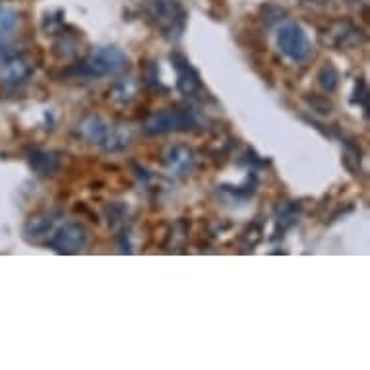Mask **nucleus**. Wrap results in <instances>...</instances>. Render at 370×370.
I'll return each mask as SVG.
<instances>
[{
  "label": "nucleus",
  "instance_id": "nucleus-22",
  "mask_svg": "<svg viewBox=\"0 0 370 370\" xmlns=\"http://www.w3.org/2000/svg\"><path fill=\"white\" fill-rule=\"evenodd\" d=\"M243 239L246 241V243H244V248H246V250H252L254 246L260 243V239H262V229H260L258 225H252V227L243 234Z\"/></svg>",
  "mask_w": 370,
  "mask_h": 370
},
{
  "label": "nucleus",
  "instance_id": "nucleus-17",
  "mask_svg": "<svg viewBox=\"0 0 370 370\" xmlns=\"http://www.w3.org/2000/svg\"><path fill=\"white\" fill-rule=\"evenodd\" d=\"M316 80H318L320 88L324 89V91H330V93L331 91H335L337 86H340V74H337V70H335V66H333L331 62H326V64L322 66Z\"/></svg>",
  "mask_w": 370,
  "mask_h": 370
},
{
  "label": "nucleus",
  "instance_id": "nucleus-12",
  "mask_svg": "<svg viewBox=\"0 0 370 370\" xmlns=\"http://www.w3.org/2000/svg\"><path fill=\"white\" fill-rule=\"evenodd\" d=\"M30 169L41 178H49L59 173L60 156L55 151H45V149H33L28 157Z\"/></svg>",
  "mask_w": 370,
  "mask_h": 370
},
{
  "label": "nucleus",
  "instance_id": "nucleus-7",
  "mask_svg": "<svg viewBox=\"0 0 370 370\" xmlns=\"http://www.w3.org/2000/svg\"><path fill=\"white\" fill-rule=\"evenodd\" d=\"M89 233L82 223H64L50 237V248L57 254H76L86 248Z\"/></svg>",
  "mask_w": 370,
  "mask_h": 370
},
{
  "label": "nucleus",
  "instance_id": "nucleus-8",
  "mask_svg": "<svg viewBox=\"0 0 370 370\" xmlns=\"http://www.w3.org/2000/svg\"><path fill=\"white\" fill-rule=\"evenodd\" d=\"M60 214L59 212H37V214L30 215L24 223L21 234L28 243L41 244L49 241V237L57 231V223H59Z\"/></svg>",
  "mask_w": 370,
  "mask_h": 370
},
{
  "label": "nucleus",
  "instance_id": "nucleus-20",
  "mask_svg": "<svg viewBox=\"0 0 370 370\" xmlns=\"http://www.w3.org/2000/svg\"><path fill=\"white\" fill-rule=\"evenodd\" d=\"M367 84L362 82V80H357V84H355V91H353V105H360V107L364 109V115H367V101H369V98H367Z\"/></svg>",
  "mask_w": 370,
  "mask_h": 370
},
{
  "label": "nucleus",
  "instance_id": "nucleus-11",
  "mask_svg": "<svg viewBox=\"0 0 370 370\" xmlns=\"http://www.w3.org/2000/svg\"><path fill=\"white\" fill-rule=\"evenodd\" d=\"M163 159H165L167 167L175 173L176 176H186L190 175V171L194 169V154L192 149L186 146H169L163 154Z\"/></svg>",
  "mask_w": 370,
  "mask_h": 370
},
{
  "label": "nucleus",
  "instance_id": "nucleus-14",
  "mask_svg": "<svg viewBox=\"0 0 370 370\" xmlns=\"http://www.w3.org/2000/svg\"><path fill=\"white\" fill-rule=\"evenodd\" d=\"M254 190H256V176L254 175L252 178L248 176L243 186H221V188H219L221 196L227 198L229 202H234V204L248 200V198L254 194Z\"/></svg>",
  "mask_w": 370,
  "mask_h": 370
},
{
  "label": "nucleus",
  "instance_id": "nucleus-13",
  "mask_svg": "<svg viewBox=\"0 0 370 370\" xmlns=\"http://www.w3.org/2000/svg\"><path fill=\"white\" fill-rule=\"evenodd\" d=\"M301 217V204L299 202H283L275 210V234L285 233Z\"/></svg>",
  "mask_w": 370,
  "mask_h": 370
},
{
  "label": "nucleus",
  "instance_id": "nucleus-3",
  "mask_svg": "<svg viewBox=\"0 0 370 370\" xmlns=\"http://www.w3.org/2000/svg\"><path fill=\"white\" fill-rule=\"evenodd\" d=\"M78 132L82 134L84 140H88L89 144L105 149L109 154H117V151H122L130 146L132 142V136L128 132L127 128H118L109 124L107 120H103L101 117H86L82 122H80Z\"/></svg>",
  "mask_w": 370,
  "mask_h": 370
},
{
  "label": "nucleus",
  "instance_id": "nucleus-4",
  "mask_svg": "<svg viewBox=\"0 0 370 370\" xmlns=\"http://www.w3.org/2000/svg\"><path fill=\"white\" fill-rule=\"evenodd\" d=\"M198 127V117L192 109H167L154 113L144 122V132L149 136H163L171 132H188Z\"/></svg>",
  "mask_w": 370,
  "mask_h": 370
},
{
  "label": "nucleus",
  "instance_id": "nucleus-24",
  "mask_svg": "<svg viewBox=\"0 0 370 370\" xmlns=\"http://www.w3.org/2000/svg\"><path fill=\"white\" fill-rule=\"evenodd\" d=\"M306 101L311 103V107L314 109V111H318V113H322V115H330L331 113V103L328 101V99L318 98V95H312V98H306Z\"/></svg>",
  "mask_w": 370,
  "mask_h": 370
},
{
  "label": "nucleus",
  "instance_id": "nucleus-19",
  "mask_svg": "<svg viewBox=\"0 0 370 370\" xmlns=\"http://www.w3.org/2000/svg\"><path fill=\"white\" fill-rule=\"evenodd\" d=\"M14 26H16V12L0 6V35L8 33Z\"/></svg>",
  "mask_w": 370,
  "mask_h": 370
},
{
  "label": "nucleus",
  "instance_id": "nucleus-5",
  "mask_svg": "<svg viewBox=\"0 0 370 370\" xmlns=\"http://www.w3.org/2000/svg\"><path fill=\"white\" fill-rule=\"evenodd\" d=\"M277 47L283 55L297 64H302L312 57L311 41L299 24H285L277 31Z\"/></svg>",
  "mask_w": 370,
  "mask_h": 370
},
{
  "label": "nucleus",
  "instance_id": "nucleus-25",
  "mask_svg": "<svg viewBox=\"0 0 370 370\" xmlns=\"http://www.w3.org/2000/svg\"><path fill=\"white\" fill-rule=\"evenodd\" d=\"M109 214V221L115 225V223H120L122 221V217H124V205H111L107 210Z\"/></svg>",
  "mask_w": 370,
  "mask_h": 370
},
{
  "label": "nucleus",
  "instance_id": "nucleus-16",
  "mask_svg": "<svg viewBox=\"0 0 370 370\" xmlns=\"http://www.w3.org/2000/svg\"><path fill=\"white\" fill-rule=\"evenodd\" d=\"M80 49V39L78 35H72V33H64V37L55 43V55L60 57V59H70L74 55H78Z\"/></svg>",
  "mask_w": 370,
  "mask_h": 370
},
{
  "label": "nucleus",
  "instance_id": "nucleus-10",
  "mask_svg": "<svg viewBox=\"0 0 370 370\" xmlns=\"http://www.w3.org/2000/svg\"><path fill=\"white\" fill-rule=\"evenodd\" d=\"M364 39L362 31L357 30L351 21L347 20H340L330 24V28L326 31V43L335 47V49H343L349 50L359 47L360 43Z\"/></svg>",
  "mask_w": 370,
  "mask_h": 370
},
{
  "label": "nucleus",
  "instance_id": "nucleus-6",
  "mask_svg": "<svg viewBox=\"0 0 370 370\" xmlns=\"http://www.w3.org/2000/svg\"><path fill=\"white\" fill-rule=\"evenodd\" d=\"M33 62L14 47H0V78L10 86H21L33 74Z\"/></svg>",
  "mask_w": 370,
  "mask_h": 370
},
{
  "label": "nucleus",
  "instance_id": "nucleus-1",
  "mask_svg": "<svg viewBox=\"0 0 370 370\" xmlns=\"http://www.w3.org/2000/svg\"><path fill=\"white\" fill-rule=\"evenodd\" d=\"M128 68V57L117 47H101L88 59L70 66L68 74L76 80H98L105 76H118Z\"/></svg>",
  "mask_w": 370,
  "mask_h": 370
},
{
  "label": "nucleus",
  "instance_id": "nucleus-15",
  "mask_svg": "<svg viewBox=\"0 0 370 370\" xmlns=\"http://www.w3.org/2000/svg\"><path fill=\"white\" fill-rule=\"evenodd\" d=\"M138 93V86L136 82H132V80H118L117 84L113 86V88L109 89V95L111 99L118 103V105H128L132 99L136 98Z\"/></svg>",
  "mask_w": 370,
  "mask_h": 370
},
{
  "label": "nucleus",
  "instance_id": "nucleus-9",
  "mask_svg": "<svg viewBox=\"0 0 370 370\" xmlns=\"http://www.w3.org/2000/svg\"><path fill=\"white\" fill-rule=\"evenodd\" d=\"M169 60L176 72V89L186 98L198 95L202 91V78H200L198 70L190 64V60L181 53H173Z\"/></svg>",
  "mask_w": 370,
  "mask_h": 370
},
{
  "label": "nucleus",
  "instance_id": "nucleus-2",
  "mask_svg": "<svg viewBox=\"0 0 370 370\" xmlns=\"http://www.w3.org/2000/svg\"><path fill=\"white\" fill-rule=\"evenodd\" d=\"M147 20L167 41H178L186 28L185 6L178 0H144Z\"/></svg>",
  "mask_w": 370,
  "mask_h": 370
},
{
  "label": "nucleus",
  "instance_id": "nucleus-21",
  "mask_svg": "<svg viewBox=\"0 0 370 370\" xmlns=\"http://www.w3.org/2000/svg\"><path fill=\"white\" fill-rule=\"evenodd\" d=\"M262 16H263V21L266 24H275V21H281L285 16H287V12H285V8H281V6H275V4H270V6H266L262 10Z\"/></svg>",
  "mask_w": 370,
  "mask_h": 370
},
{
  "label": "nucleus",
  "instance_id": "nucleus-18",
  "mask_svg": "<svg viewBox=\"0 0 370 370\" xmlns=\"http://www.w3.org/2000/svg\"><path fill=\"white\" fill-rule=\"evenodd\" d=\"M64 30V14L60 10L49 12L45 18H43V31L47 35H59Z\"/></svg>",
  "mask_w": 370,
  "mask_h": 370
},
{
  "label": "nucleus",
  "instance_id": "nucleus-26",
  "mask_svg": "<svg viewBox=\"0 0 370 370\" xmlns=\"http://www.w3.org/2000/svg\"><path fill=\"white\" fill-rule=\"evenodd\" d=\"M314 2H316V4H328L330 0H314Z\"/></svg>",
  "mask_w": 370,
  "mask_h": 370
},
{
  "label": "nucleus",
  "instance_id": "nucleus-23",
  "mask_svg": "<svg viewBox=\"0 0 370 370\" xmlns=\"http://www.w3.org/2000/svg\"><path fill=\"white\" fill-rule=\"evenodd\" d=\"M146 84L154 89H163L161 82H159V70H157L156 62H149L146 66Z\"/></svg>",
  "mask_w": 370,
  "mask_h": 370
}]
</instances>
